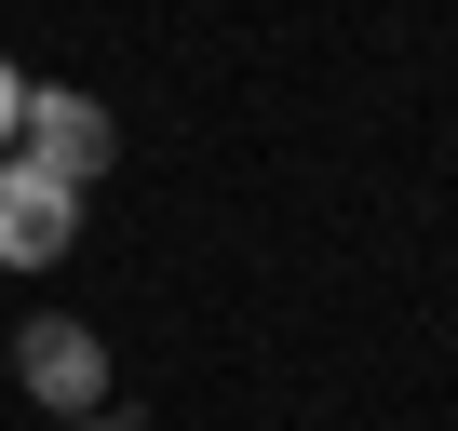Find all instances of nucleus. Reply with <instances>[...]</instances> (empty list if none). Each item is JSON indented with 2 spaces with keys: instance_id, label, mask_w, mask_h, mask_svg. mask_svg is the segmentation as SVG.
I'll use <instances>...</instances> for the list:
<instances>
[{
  "instance_id": "obj_1",
  "label": "nucleus",
  "mask_w": 458,
  "mask_h": 431,
  "mask_svg": "<svg viewBox=\"0 0 458 431\" xmlns=\"http://www.w3.org/2000/svg\"><path fill=\"white\" fill-rule=\"evenodd\" d=\"M14 162H41L55 189H95V175L122 162V122H108V95H81V81H28V122H14Z\"/></svg>"
},
{
  "instance_id": "obj_2",
  "label": "nucleus",
  "mask_w": 458,
  "mask_h": 431,
  "mask_svg": "<svg viewBox=\"0 0 458 431\" xmlns=\"http://www.w3.org/2000/svg\"><path fill=\"white\" fill-rule=\"evenodd\" d=\"M14 391L41 418H95L108 404V337L95 324H14Z\"/></svg>"
},
{
  "instance_id": "obj_3",
  "label": "nucleus",
  "mask_w": 458,
  "mask_h": 431,
  "mask_svg": "<svg viewBox=\"0 0 458 431\" xmlns=\"http://www.w3.org/2000/svg\"><path fill=\"white\" fill-rule=\"evenodd\" d=\"M81 243V189H55L41 162H0V270H55Z\"/></svg>"
},
{
  "instance_id": "obj_4",
  "label": "nucleus",
  "mask_w": 458,
  "mask_h": 431,
  "mask_svg": "<svg viewBox=\"0 0 458 431\" xmlns=\"http://www.w3.org/2000/svg\"><path fill=\"white\" fill-rule=\"evenodd\" d=\"M14 122H28V81H14V55H0V162H14Z\"/></svg>"
},
{
  "instance_id": "obj_5",
  "label": "nucleus",
  "mask_w": 458,
  "mask_h": 431,
  "mask_svg": "<svg viewBox=\"0 0 458 431\" xmlns=\"http://www.w3.org/2000/svg\"><path fill=\"white\" fill-rule=\"evenodd\" d=\"M68 431H122V418H68Z\"/></svg>"
}]
</instances>
